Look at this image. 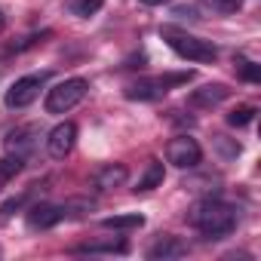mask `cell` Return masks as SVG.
<instances>
[{
	"label": "cell",
	"mask_w": 261,
	"mask_h": 261,
	"mask_svg": "<svg viewBox=\"0 0 261 261\" xmlns=\"http://www.w3.org/2000/svg\"><path fill=\"white\" fill-rule=\"evenodd\" d=\"M68 218V206H56V203H37L28 209V227L31 230H49L59 221Z\"/></svg>",
	"instance_id": "obj_8"
},
{
	"label": "cell",
	"mask_w": 261,
	"mask_h": 261,
	"mask_svg": "<svg viewBox=\"0 0 261 261\" xmlns=\"http://www.w3.org/2000/svg\"><path fill=\"white\" fill-rule=\"evenodd\" d=\"M203 4L215 13H237L243 7V0H203Z\"/></svg>",
	"instance_id": "obj_20"
},
{
	"label": "cell",
	"mask_w": 261,
	"mask_h": 261,
	"mask_svg": "<svg viewBox=\"0 0 261 261\" xmlns=\"http://www.w3.org/2000/svg\"><path fill=\"white\" fill-rule=\"evenodd\" d=\"M37 139H40V129L37 126H16L13 133L7 136V151L13 154V157H28V154H34V148H37Z\"/></svg>",
	"instance_id": "obj_9"
},
{
	"label": "cell",
	"mask_w": 261,
	"mask_h": 261,
	"mask_svg": "<svg viewBox=\"0 0 261 261\" xmlns=\"http://www.w3.org/2000/svg\"><path fill=\"white\" fill-rule=\"evenodd\" d=\"M163 40L169 43V49L188 62H215L218 59V46L212 40H203V37H194L188 31H178V28H163Z\"/></svg>",
	"instance_id": "obj_3"
},
{
	"label": "cell",
	"mask_w": 261,
	"mask_h": 261,
	"mask_svg": "<svg viewBox=\"0 0 261 261\" xmlns=\"http://www.w3.org/2000/svg\"><path fill=\"white\" fill-rule=\"evenodd\" d=\"M139 4H145V7H163V4H169V0H139Z\"/></svg>",
	"instance_id": "obj_22"
},
{
	"label": "cell",
	"mask_w": 261,
	"mask_h": 261,
	"mask_svg": "<svg viewBox=\"0 0 261 261\" xmlns=\"http://www.w3.org/2000/svg\"><path fill=\"white\" fill-rule=\"evenodd\" d=\"M98 10H101V0H74V4H71V13L80 16V19H89Z\"/></svg>",
	"instance_id": "obj_18"
},
{
	"label": "cell",
	"mask_w": 261,
	"mask_h": 261,
	"mask_svg": "<svg viewBox=\"0 0 261 261\" xmlns=\"http://www.w3.org/2000/svg\"><path fill=\"white\" fill-rule=\"evenodd\" d=\"M166 160L178 169H194L200 160H203V148L197 145V139L191 136H175L169 145H166Z\"/></svg>",
	"instance_id": "obj_6"
},
{
	"label": "cell",
	"mask_w": 261,
	"mask_h": 261,
	"mask_svg": "<svg viewBox=\"0 0 261 261\" xmlns=\"http://www.w3.org/2000/svg\"><path fill=\"white\" fill-rule=\"evenodd\" d=\"M46 80H49V71H40V74H25V77H19L10 89H7V108H28L31 101H37V95H40V89L46 86Z\"/></svg>",
	"instance_id": "obj_5"
},
{
	"label": "cell",
	"mask_w": 261,
	"mask_h": 261,
	"mask_svg": "<svg viewBox=\"0 0 261 261\" xmlns=\"http://www.w3.org/2000/svg\"><path fill=\"white\" fill-rule=\"evenodd\" d=\"M89 92V83L83 77H68L62 83H56L49 92H46V114H68L71 108H77Z\"/></svg>",
	"instance_id": "obj_4"
},
{
	"label": "cell",
	"mask_w": 261,
	"mask_h": 261,
	"mask_svg": "<svg viewBox=\"0 0 261 261\" xmlns=\"http://www.w3.org/2000/svg\"><path fill=\"white\" fill-rule=\"evenodd\" d=\"M25 206V197H16V200H10V203H4V206H0V212H4V218L7 215H13L16 209H22Z\"/></svg>",
	"instance_id": "obj_21"
},
{
	"label": "cell",
	"mask_w": 261,
	"mask_h": 261,
	"mask_svg": "<svg viewBox=\"0 0 261 261\" xmlns=\"http://www.w3.org/2000/svg\"><path fill=\"white\" fill-rule=\"evenodd\" d=\"M227 95H230V89H227L224 83H209V86L191 92V105H194V108H215V105H221Z\"/></svg>",
	"instance_id": "obj_11"
},
{
	"label": "cell",
	"mask_w": 261,
	"mask_h": 261,
	"mask_svg": "<svg viewBox=\"0 0 261 261\" xmlns=\"http://www.w3.org/2000/svg\"><path fill=\"white\" fill-rule=\"evenodd\" d=\"M188 255V246L178 240V237H169V233H163L151 249H148V258L151 261H172V258H185Z\"/></svg>",
	"instance_id": "obj_10"
},
{
	"label": "cell",
	"mask_w": 261,
	"mask_h": 261,
	"mask_svg": "<svg viewBox=\"0 0 261 261\" xmlns=\"http://www.w3.org/2000/svg\"><path fill=\"white\" fill-rule=\"evenodd\" d=\"M77 255H123L126 252V243H114V240H108V243H86V246H77L74 249Z\"/></svg>",
	"instance_id": "obj_15"
},
{
	"label": "cell",
	"mask_w": 261,
	"mask_h": 261,
	"mask_svg": "<svg viewBox=\"0 0 261 261\" xmlns=\"http://www.w3.org/2000/svg\"><path fill=\"white\" fill-rule=\"evenodd\" d=\"M142 224H145V215H139V212L111 215V218L101 221V227H108V230H136V227H142Z\"/></svg>",
	"instance_id": "obj_14"
},
{
	"label": "cell",
	"mask_w": 261,
	"mask_h": 261,
	"mask_svg": "<svg viewBox=\"0 0 261 261\" xmlns=\"http://www.w3.org/2000/svg\"><path fill=\"white\" fill-rule=\"evenodd\" d=\"M240 221V212L237 206L224 203V200H203L194 206L191 212V224L206 237V240H224L227 233H233Z\"/></svg>",
	"instance_id": "obj_1"
},
{
	"label": "cell",
	"mask_w": 261,
	"mask_h": 261,
	"mask_svg": "<svg viewBox=\"0 0 261 261\" xmlns=\"http://www.w3.org/2000/svg\"><path fill=\"white\" fill-rule=\"evenodd\" d=\"M194 77V71H172V74H157V77H139L126 86V98L133 101H157L163 98L169 89L188 83Z\"/></svg>",
	"instance_id": "obj_2"
},
{
	"label": "cell",
	"mask_w": 261,
	"mask_h": 261,
	"mask_svg": "<svg viewBox=\"0 0 261 261\" xmlns=\"http://www.w3.org/2000/svg\"><path fill=\"white\" fill-rule=\"evenodd\" d=\"M22 166H25L22 157H13V154L10 157H0V191L10 185V178H16L22 172Z\"/></svg>",
	"instance_id": "obj_16"
},
{
	"label": "cell",
	"mask_w": 261,
	"mask_h": 261,
	"mask_svg": "<svg viewBox=\"0 0 261 261\" xmlns=\"http://www.w3.org/2000/svg\"><path fill=\"white\" fill-rule=\"evenodd\" d=\"M237 71H240V77H243L246 83H258V80H261L258 65H255V62H249V59H237Z\"/></svg>",
	"instance_id": "obj_19"
},
{
	"label": "cell",
	"mask_w": 261,
	"mask_h": 261,
	"mask_svg": "<svg viewBox=\"0 0 261 261\" xmlns=\"http://www.w3.org/2000/svg\"><path fill=\"white\" fill-rule=\"evenodd\" d=\"M255 120V108L252 105H240V108H233L230 114H227V123L230 126H246V123H252Z\"/></svg>",
	"instance_id": "obj_17"
},
{
	"label": "cell",
	"mask_w": 261,
	"mask_h": 261,
	"mask_svg": "<svg viewBox=\"0 0 261 261\" xmlns=\"http://www.w3.org/2000/svg\"><path fill=\"white\" fill-rule=\"evenodd\" d=\"M4 25H7V19H4V10H0V31H4Z\"/></svg>",
	"instance_id": "obj_23"
},
{
	"label": "cell",
	"mask_w": 261,
	"mask_h": 261,
	"mask_svg": "<svg viewBox=\"0 0 261 261\" xmlns=\"http://www.w3.org/2000/svg\"><path fill=\"white\" fill-rule=\"evenodd\" d=\"M163 178H166V169H163V163H160V160H151V163L145 166V172L139 175V181H136V191H139V194H148V191L160 188V185H163Z\"/></svg>",
	"instance_id": "obj_13"
},
{
	"label": "cell",
	"mask_w": 261,
	"mask_h": 261,
	"mask_svg": "<svg viewBox=\"0 0 261 261\" xmlns=\"http://www.w3.org/2000/svg\"><path fill=\"white\" fill-rule=\"evenodd\" d=\"M126 181V166L123 163H108L95 172V188L98 191H114Z\"/></svg>",
	"instance_id": "obj_12"
},
{
	"label": "cell",
	"mask_w": 261,
	"mask_h": 261,
	"mask_svg": "<svg viewBox=\"0 0 261 261\" xmlns=\"http://www.w3.org/2000/svg\"><path fill=\"white\" fill-rule=\"evenodd\" d=\"M74 145H77V126H74L71 120L59 123L53 133H49V139H46V151H49V157H56V160H65V157L74 151Z\"/></svg>",
	"instance_id": "obj_7"
}]
</instances>
